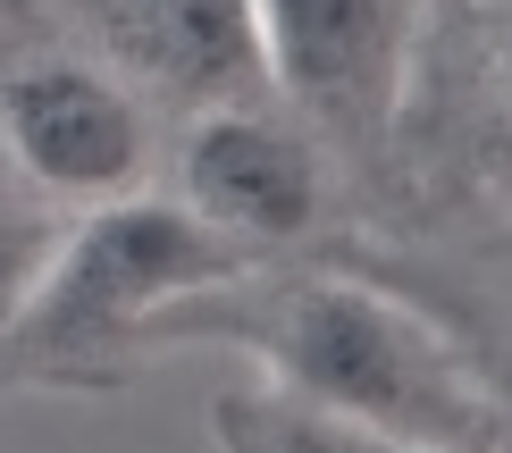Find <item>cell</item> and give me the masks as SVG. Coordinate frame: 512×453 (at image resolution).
Returning <instances> with one entry per match:
<instances>
[{
    "mask_svg": "<svg viewBox=\"0 0 512 453\" xmlns=\"http://www.w3.org/2000/svg\"><path fill=\"white\" fill-rule=\"evenodd\" d=\"M101 68L135 93L185 101V110H227V101H269L261 68V0H76Z\"/></svg>",
    "mask_w": 512,
    "mask_h": 453,
    "instance_id": "obj_6",
    "label": "cell"
},
{
    "mask_svg": "<svg viewBox=\"0 0 512 453\" xmlns=\"http://www.w3.org/2000/svg\"><path fill=\"white\" fill-rule=\"evenodd\" d=\"M0 151L51 210H93L152 177V110L101 59H26L0 76Z\"/></svg>",
    "mask_w": 512,
    "mask_h": 453,
    "instance_id": "obj_3",
    "label": "cell"
},
{
    "mask_svg": "<svg viewBox=\"0 0 512 453\" xmlns=\"http://www.w3.org/2000/svg\"><path fill=\"white\" fill-rule=\"evenodd\" d=\"M51 219L42 210H26V202H0V328L17 319V302H26V286H34V269H42V252H51Z\"/></svg>",
    "mask_w": 512,
    "mask_h": 453,
    "instance_id": "obj_8",
    "label": "cell"
},
{
    "mask_svg": "<svg viewBox=\"0 0 512 453\" xmlns=\"http://www.w3.org/2000/svg\"><path fill=\"white\" fill-rule=\"evenodd\" d=\"M219 344L244 353L261 395L311 403L336 420H370L420 445H496V395L454 336L403 294L345 269H269L252 261L202 294H177L143 328V353Z\"/></svg>",
    "mask_w": 512,
    "mask_h": 453,
    "instance_id": "obj_1",
    "label": "cell"
},
{
    "mask_svg": "<svg viewBox=\"0 0 512 453\" xmlns=\"http://www.w3.org/2000/svg\"><path fill=\"white\" fill-rule=\"evenodd\" d=\"M177 202L252 261H269L319 227L328 168L303 118L269 101H227V110H194V126L177 135Z\"/></svg>",
    "mask_w": 512,
    "mask_h": 453,
    "instance_id": "obj_5",
    "label": "cell"
},
{
    "mask_svg": "<svg viewBox=\"0 0 512 453\" xmlns=\"http://www.w3.org/2000/svg\"><path fill=\"white\" fill-rule=\"evenodd\" d=\"M236 412L261 453H496V445H420V437L336 420V412H311V403H286V395H236Z\"/></svg>",
    "mask_w": 512,
    "mask_h": 453,
    "instance_id": "obj_7",
    "label": "cell"
},
{
    "mask_svg": "<svg viewBox=\"0 0 512 453\" xmlns=\"http://www.w3.org/2000/svg\"><path fill=\"white\" fill-rule=\"evenodd\" d=\"M420 0H261L269 101L303 110L311 135L361 143L395 118Z\"/></svg>",
    "mask_w": 512,
    "mask_h": 453,
    "instance_id": "obj_4",
    "label": "cell"
},
{
    "mask_svg": "<svg viewBox=\"0 0 512 453\" xmlns=\"http://www.w3.org/2000/svg\"><path fill=\"white\" fill-rule=\"evenodd\" d=\"M210 420H219V453H261V445H252V428H244V412H236V395H219V412H210Z\"/></svg>",
    "mask_w": 512,
    "mask_h": 453,
    "instance_id": "obj_9",
    "label": "cell"
},
{
    "mask_svg": "<svg viewBox=\"0 0 512 453\" xmlns=\"http://www.w3.org/2000/svg\"><path fill=\"white\" fill-rule=\"evenodd\" d=\"M236 269H252V252L202 227L177 193L143 185L76 210L51 235L17 319L0 328V386H42V395L118 386L126 361H143V328L168 302L219 286Z\"/></svg>",
    "mask_w": 512,
    "mask_h": 453,
    "instance_id": "obj_2",
    "label": "cell"
},
{
    "mask_svg": "<svg viewBox=\"0 0 512 453\" xmlns=\"http://www.w3.org/2000/svg\"><path fill=\"white\" fill-rule=\"evenodd\" d=\"M9 9H17V0H0V17H9Z\"/></svg>",
    "mask_w": 512,
    "mask_h": 453,
    "instance_id": "obj_10",
    "label": "cell"
}]
</instances>
